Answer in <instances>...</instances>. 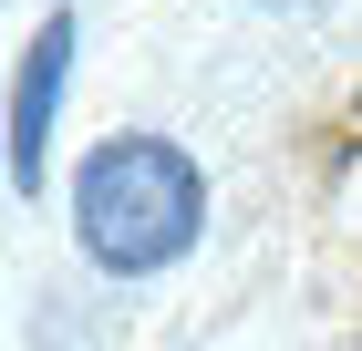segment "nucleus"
<instances>
[{"mask_svg":"<svg viewBox=\"0 0 362 351\" xmlns=\"http://www.w3.org/2000/svg\"><path fill=\"white\" fill-rule=\"evenodd\" d=\"M207 238V176L176 135H104L73 165V248L104 279H166Z\"/></svg>","mask_w":362,"mask_h":351,"instance_id":"nucleus-1","label":"nucleus"},{"mask_svg":"<svg viewBox=\"0 0 362 351\" xmlns=\"http://www.w3.org/2000/svg\"><path fill=\"white\" fill-rule=\"evenodd\" d=\"M62 83H73V11H42L21 73H11V196H42L52 176V124H62Z\"/></svg>","mask_w":362,"mask_h":351,"instance_id":"nucleus-2","label":"nucleus"},{"mask_svg":"<svg viewBox=\"0 0 362 351\" xmlns=\"http://www.w3.org/2000/svg\"><path fill=\"white\" fill-rule=\"evenodd\" d=\"M269 11H310V0H269Z\"/></svg>","mask_w":362,"mask_h":351,"instance_id":"nucleus-3","label":"nucleus"}]
</instances>
